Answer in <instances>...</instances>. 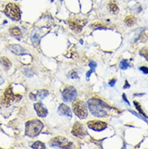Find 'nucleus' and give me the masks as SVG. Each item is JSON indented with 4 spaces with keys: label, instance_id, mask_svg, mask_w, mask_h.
I'll return each instance as SVG.
<instances>
[{
    "label": "nucleus",
    "instance_id": "7ed1b4c3",
    "mask_svg": "<svg viewBox=\"0 0 148 149\" xmlns=\"http://www.w3.org/2000/svg\"><path fill=\"white\" fill-rule=\"evenodd\" d=\"M22 96L19 94L13 93L11 86L7 87L1 99V104L3 106H9L15 101H17L21 98Z\"/></svg>",
    "mask_w": 148,
    "mask_h": 149
},
{
    "label": "nucleus",
    "instance_id": "aec40b11",
    "mask_svg": "<svg viewBox=\"0 0 148 149\" xmlns=\"http://www.w3.org/2000/svg\"><path fill=\"white\" fill-rule=\"evenodd\" d=\"M139 54L148 61V47H144L139 51Z\"/></svg>",
    "mask_w": 148,
    "mask_h": 149
},
{
    "label": "nucleus",
    "instance_id": "a878e982",
    "mask_svg": "<svg viewBox=\"0 0 148 149\" xmlns=\"http://www.w3.org/2000/svg\"><path fill=\"white\" fill-rule=\"evenodd\" d=\"M69 77H70V78H71V79H77V78H78L77 73L76 72H75V71L71 72V74H70Z\"/></svg>",
    "mask_w": 148,
    "mask_h": 149
},
{
    "label": "nucleus",
    "instance_id": "39448f33",
    "mask_svg": "<svg viewBox=\"0 0 148 149\" xmlns=\"http://www.w3.org/2000/svg\"><path fill=\"white\" fill-rule=\"evenodd\" d=\"M6 14L12 19L18 21L21 18V12L18 6L14 3L8 4L5 8Z\"/></svg>",
    "mask_w": 148,
    "mask_h": 149
},
{
    "label": "nucleus",
    "instance_id": "412c9836",
    "mask_svg": "<svg viewBox=\"0 0 148 149\" xmlns=\"http://www.w3.org/2000/svg\"><path fill=\"white\" fill-rule=\"evenodd\" d=\"M32 147L33 148H38V149H43V148H46V147L44 146V144L41 143V141H37L36 142H35L33 146Z\"/></svg>",
    "mask_w": 148,
    "mask_h": 149
},
{
    "label": "nucleus",
    "instance_id": "b1692460",
    "mask_svg": "<svg viewBox=\"0 0 148 149\" xmlns=\"http://www.w3.org/2000/svg\"><path fill=\"white\" fill-rule=\"evenodd\" d=\"M39 36L37 33H35L33 34L32 36V40L33 41V42L34 43H38L39 42Z\"/></svg>",
    "mask_w": 148,
    "mask_h": 149
},
{
    "label": "nucleus",
    "instance_id": "dca6fc26",
    "mask_svg": "<svg viewBox=\"0 0 148 149\" xmlns=\"http://www.w3.org/2000/svg\"><path fill=\"white\" fill-rule=\"evenodd\" d=\"M136 18L132 15L128 16L125 19V23L126 25L129 27L133 26L136 24Z\"/></svg>",
    "mask_w": 148,
    "mask_h": 149
},
{
    "label": "nucleus",
    "instance_id": "c85d7f7f",
    "mask_svg": "<svg viewBox=\"0 0 148 149\" xmlns=\"http://www.w3.org/2000/svg\"><path fill=\"white\" fill-rule=\"evenodd\" d=\"M130 87V84L128 83V81L126 80L125 81V86H124V89H127V88H129Z\"/></svg>",
    "mask_w": 148,
    "mask_h": 149
},
{
    "label": "nucleus",
    "instance_id": "5701e85b",
    "mask_svg": "<svg viewBox=\"0 0 148 149\" xmlns=\"http://www.w3.org/2000/svg\"><path fill=\"white\" fill-rule=\"evenodd\" d=\"M10 32L12 35H13L14 36H19L21 35V31L19 30V28H12L11 30H10Z\"/></svg>",
    "mask_w": 148,
    "mask_h": 149
},
{
    "label": "nucleus",
    "instance_id": "f257e3e1",
    "mask_svg": "<svg viewBox=\"0 0 148 149\" xmlns=\"http://www.w3.org/2000/svg\"><path fill=\"white\" fill-rule=\"evenodd\" d=\"M88 105L92 114L98 118L107 116L109 111L112 109L107 104L99 99H90L88 101Z\"/></svg>",
    "mask_w": 148,
    "mask_h": 149
},
{
    "label": "nucleus",
    "instance_id": "f03ea898",
    "mask_svg": "<svg viewBox=\"0 0 148 149\" xmlns=\"http://www.w3.org/2000/svg\"><path fill=\"white\" fill-rule=\"evenodd\" d=\"M43 127V125L39 120H30L26 124V135L35 137L40 133Z\"/></svg>",
    "mask_w": 148,
    "mask_h": 149
},
{
    "label": "nucleus",
    "instance_id": "20e7f679",
    "mask_svg": "<svg viewBox=\"0 0 148 149\" xmlns=\"http://www.w3.org/2000/svg\"><path fill=\"white\" fill-rule=\"evenodd\" d=\"M72 109L75 114L81 119H85L88 115L85 103L81 100H76L72 104Z\"/></svg>",
    "mask_w": 148,
    "mask_h": 149
},
{
    "label": "nucleus",
    "instance_id": "393cba45",
    "mask_svg": "<svg viewBox=\"0 0 148 149\" xmlns=\"http://www.w3.org/2000/svg\"><path fill=\"white\" fill-rule=\"evenodd\" d=\"M139 69L144 74H148V67H145V66H142L139 68Z\"/></svg>",
    "mask_w": 148,
    "mask_h": 149
},
{
    "label": "nucleus",
    "instance_id": "6e6552de",
    "mask_svg": "<svg viewBox=\"0 0 148 149\" xmlns=\"http://www.w3.org/2000/svg\"><path fill=\"white\" fill-rule=\"evenodd\" d=\"M51 146H57L61 148H70L72 143L65 137L57 136L51 140Z\"/></svg>",
    "mask_w": 148,
    "mask_h": 149
},
{
    "label": "nucleus",
    "instance_id": "cd10ccee",
    "mask_svg": "<svg viewBox=\"0 0 148 149\" xmlns=\"http://www.w3.org/2000/svg\"><path fill=\"white\" fill-rule=\"evenodd\" d=\"M122 98H123L124 101L126 103H127V104H128V105H130L129 102V101H128V100H127V97H126V95H125V94H123V95H122Z\"/></svg>",
    "mask_w": 148,
    "mask_h": 149
},
{
    "label": "nucleus",
    "instance_id": "9b49d317",
    "mask_svg": "<svg viewBox=\"0 0 148 149\" xmlns=\"http://www.w3.org/2000/svg\"><path fill=\"white\" fill-rule=\"evenodd\" d=\"M34 107L39 116L44 118L47 116V109L43 106L40 103L35 104L34 105Z\"/></svg>",
    "mask_w": 148,
    "mask_h": 149
},
{
    "label": "nucleus",
    "instance_id": "9d476101",
    "mask_svg": "<svg viewBox=\"0 0 148 149\" xmlns=\"http://www.w3.org/2000/svg\"><path fill=\"white\" fill-rule=\"evenodd\" d=\"M72 133L77 137H84L87 134V131L84 125L80 122H76L73 125Z\"/></svg>",
    "mask_w": 148,
    "mask_h": 149
},
{
    "label": "nucleus",
    "instance_id": "f3484780",
    "mask_svg": "<svg viewBox=\"0 0 148 149\" xmlns=\"http://www.w3.org/2000/svg\"><path fill=\"white\" fill-rule=\"evenodd\" d=\"M89 65L91 67V70L89 71H88V72L86 74V78L88 80H89L91 74L95 71V69L97 67V63L93 61H90Z\"/></svg>",
    "mask_w": 148,
    "mask_h": 149
},
{
    "label": "nucleus",
    "instance_id": "c756f323",
    "mask_svg": "<svg viewBox=\"0 0 148 149\" xmlns=\"http://www.w3.org/2000/svg\"><path fill=\"white\" fill-rule=\"evenodd\" d=\"M3 83H4V80L1 77H0V85L2 84Z\"/></svg>",
    "mask_w": 148,
    "mask_h": 149
},
{
    "label": "nucleus",
    "instance_id": "6ab92c4d",
    "mask_svg": "<svg viewBox=\"0 0 148 149\" xmlns=\"http://www.w3.org/2000/svg\"><path fill=\"white\" fill-rule=\"evenodd\" d=\"M133 104H134V105H135L136 109L137 111L139 112V113L141 114L143 116L145 117V118L147 119V117L146 115L145 114V112L143 111V109H142V108H141V106H140V105L139 104V103H138V102L137 101H133Z\"/></svg>",
    "mask_w": 148,
    "mask_h": 149
},
{
    "label": "nucleus",
    "instance_id": "4468645a",
    "mask_svg": "<svg viewBox=\"0 0 148 149\" xmlns=\"http://www.w3.org/2000/svg\"><path fill=\"white\" fill-rule=\"evenodd\" d=\"M9 49L12 53L17 55H21L24 54V49H23V47L17 45H10L9 46Z\"/></svg>",
    "mask_w": 148,
    "mask_h": 149
},
{
    "label": "nucleus",
    "instance_id": "7c9ffc66",
    "mask_svg": "<svg viewBox=\"0 0 148 149\" xmlns=\"http://www.w3.org/2000/svg\"><path fill=\"white\" fill-rule=\"evenodd\" d=\"M51 1H54V0H51Z\"/></svg>",
    "mask_w": 148,
    "mask_h": 149
},
{
    "label": "nucleus",
    "instance_id": "bb28decb",
    "mask_svg": "<svg viewBox=\"0 0 148 149\" xmlns=\"http://www.w3.org/2000/svg\"><path fill=\"white\" fill-rule=\"evenodd\" d=\"M116 81H117V80H116L115 79H112L111 80H110V81H109V84L110 85V86H111V87H113V86H114V85H115V84Z\"/></svg>",
    "mask_w": 148,
    "mask_h": 149
},
{
    "label": "nucleus",
    "instance_id": "2eb2a0df",
    "mask_svg": "<svg viewBox=\"0 0 148 149\" xmlns=\"http://www.w3.org/2000/svg\"><path fill=\"white\" fill-rule=\"evenodd\" d=\"M108 8L109 11L114 14H117L119 11V8L117 4L114 0H111V1L108 4Z\"/></svg>",
    "mask_w": 148,
    "mask_h": 149
},
{
    "label": "nucleus",
    "instance_id": "0eeeda50",
    "mask_svg": "<svg viewBox=\"0 0 148 149\" xmlns=\"http://www.w3.org/2000/svg\"><path fill=\"white\" fill-rule=\"evenodd\" d=\"M63 100L66 102H69L75 99L77 95V92L75 88L72 86L66 88L62 93Z\"/></svg>",
    "mask_w": 148,
    "mask_h": 149
},
{
    "label": "nucleus",
    "instance_id": "f8f14e48",
    "mask_svg": "<svg viewBox=\"0 0 148 149\" xmlns=\"http://www.w3.org/2000/svg\"><path fill=\"white\" fill-rule=\"evenodd\" d=\"M58 112L61 115L66 116H68L69 118L72 117V112H71V109L67 105H66L64 104H62L59 107Z\"/></svg>",
    "mask_w": 148,
    "mask_h": 149
},
{
    "label": "nucleus",
    "instance_id": "423d86ee",
    "mask_svg": "<svg viewBox=\"0 0 148 149\" xmlns=\"http://www.w3.org/2000/svg\"><path fill=\"white\" fill-rule=\"evenodd\" d=\"M87 20L85 19H70L68 21V24L71 29L78 32H81L82 28L86 25Z\"/></svg>",
    "mask_w": 148,
    "mask_h": 149
},
{
    "label": "nucleus",
    "instance_id": "4be33fe9",
    "mask_svg": "<svg viewBox=\"0 0 148 149\" xmlns=\"http://www.w3.org/2000/svg\"><path fill=\"white\" fill-rule=\"evenodd\" d=\"M130 66L129 64L128 63V62L127 61V60H122L120 64V67L121 69L122 70H127L129 67Z\"/></svg>",
    "mask_w": 148,
    "mask_h": 149
},
{
    "label": "nucleus",
    "instance_id": "ddd939ff",
    "mask_svg": "<svg viewBox=\"0 0 148 149\" xmlns=\"http://www.w3.org/2000/svg\"><path fill=\"white\" fill-rule=\"evenodd\" d=\"M48 94V92L47 90H40L39 91L36 95H35L32 93L30 94V97L33 100H36L37 98H39L40 99L43 100L45 97H46Z\"/></svg>",
    "mask_w": 148,
    "mask_h": 149
},
{
    "label": "nucleus",
    "instance_id": "1a4fd4ad",
    "mask_svg": "<svg viewBox=\"0 0 148 149\" xmlns=\"http://www.w3.org/2000/svg\"><path fill=\"white\" fill-rule=\"evenodd\" d=\"M87 125L90 129L96 132H101L107 128V124L106 122L98 120L89 121Z\"/></svg>",
    "mask_w": 148,
    "mask_h": 149
},
{
    "label": "nucleus",
    "instance_id": "a211bd4d",
    "mask_svg": "<svg viewBox=\"0 0 148 149\" xmlns=\"http://www.w3.org/2000/svg\"><path fill=\"white\" fill-rule=\"evenodd\" d=\"M0 63H1L3 65L7 68H9L11 66V63L10 60L6 57H2L0 58Z\"/></svg>",
    "mask_w": 148,
    "mask_h": 149
}]
</instances>
